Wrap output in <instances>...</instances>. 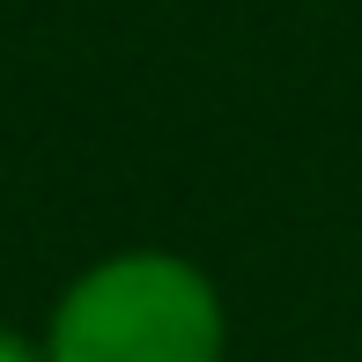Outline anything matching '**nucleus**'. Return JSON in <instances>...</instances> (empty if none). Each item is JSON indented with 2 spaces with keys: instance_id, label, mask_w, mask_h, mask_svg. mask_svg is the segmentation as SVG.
<instances>
[{
  "instance_id": "1",
  "label": "nucleus",
  "mask_w": 362,
  "mask_h": 362,
  "mask_svg": "<svg viewBox=\"0 0 362 362\" xmlns=\"http://www.w3.org/2000/svg\"><path fill=\"white\" fill-rule=\"evenodd\" d=\"M222 296L177 252H111L59 296L45 362H222Z\"/></svg>"
},
{
  "instance_id": "2",
  "label": "nucleus",
  "mask_w": 362,
  "mask_h": 362,
  "mask_svg": "<svg viewBox=\"0 0 362 362\" xmlns=\"http://www.w3.org/2000/svg\"><path fill=\"white\" fill-rule=\"evenodd\" d=\"M0 362H45V348H37V340H23L15 325H0Z\"/></svg>"
}]
</instances>
